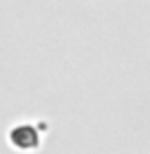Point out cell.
<instances>
[{"instance_id":"1","label":"cell","mask_w":150,"mask_h":154,"mask_svg":"<svg viewBox=\"0 0 150 154\" xmlns=\"http://www.w3.org/2000/svg\"><path fill=\"white\" fill-rule=\"evenodd\" d=\"M11 141L18 145V148H33L35 143H38V139H35V132L31 128H18L11 132Z\"/></svg>"}]
</instances>
